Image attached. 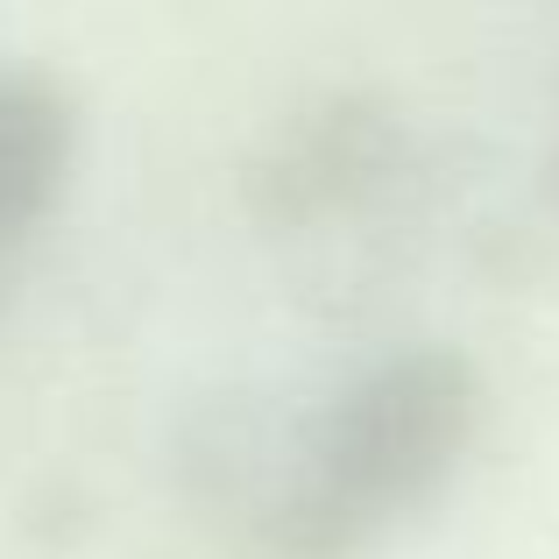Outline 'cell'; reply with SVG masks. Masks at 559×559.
Instances as JSON below:
<instances>
[{"label":"cell","instance_id":"obj_1","mask_svg":"<svg viewBox=\"0 0 559 559\" xmlns=\"http://www.w3.org/2000/svg\"><path fill=\"white\" fill-rule=\"evenodd\" d=\"M481 418L475 361L453 347H411L347 382L270 503V546L284 559H355L404 510L439 496Z\"/></svg>","mask_w":559,"mask_h":559},{"label":"cell","instance_id":"obj_2","mask_svg":"<svg viewBox=\"0 0 559 559\" xmlns=\"http://www.w3.org/2000/svg\"><path fill=\"white\" fill-rule=\"evenodd\" d=\"M79 150V107L57 71L0 64V305L22 270V248L50 219Z\"/></svg>","mask_w":559,"mask_h":559}]
</instances>
